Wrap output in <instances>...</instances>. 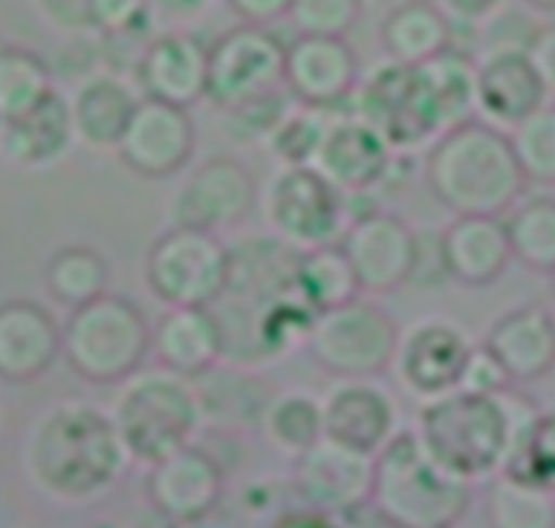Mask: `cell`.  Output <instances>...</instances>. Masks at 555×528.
<instances>
[{"label": "cell", "instance_id": "cell-50", "mask_svg": "<svg viewBox=\"0 0 555 528\" xmlns=\"http://www.w3.org/2000/svg\"><path fill=\"white\" fill-rule=\"evenodd\" d=\"M526 3L537 12H555V0H526Z\"/></svg>", "mask_w": 555, "mask_h": 528}, {"label": "cell", "instance_id": "cell-32", "mask_svg": "<svg viewBox=\"0 0 555 528\" xmlns=\"http://www.w3.org/2000/svg\"><path fill=\"white\" fill-rule=\"evenodd\" d=\"M425 77L439 104L444 134L450 128L463 126L479 115L477 106V61L466 52L447 50L434 61L423 63Z\"/></svg>", "mask_w": 555, "mask_h": 528}, {"label": "cell", "instance_id": "cell-2", "mask_svg": "<svg viewBox=\"0 0 555 528\" xmlns=\"http://www.w3.org/2000/svg\"><path fill=\"white\" fill-rule=\"evenodd\" d=\"M539 412L515 384L493 395L455 389L425 403L414 434L447 472L477 482L504 472L512 447Z\"/></svg>", "mask_w": 555, "mask_h": 528}, {"label": "cell", "instance_id": "cell-40", "mask_svg": "<svg viewBox=\"0 0 555 528\" xmlns=\"http://www.w3.org/2000/svg\"><path fill=\"white\" fill-rule=\"evenodd\" d=\"M509 142L528 183L555 185V104H544L517 123Z\"/></svg>", "mask_w": 555, "mask_h": 528}, {"label": "cell", "instance_id": "cell-34", "mask_svg": "<svg viewBox=\"0 0 555 528\" xmlns=\"http://www.w3.org/2000/svg\"><path fill=\"white\" fill-rule=\"evenodd\" d=\"M506 234H509L512 259L526 265L533 273L550 275L555 270V199L517 202L506 213Z\"/></svg>", "mask_w": 555, "mask_h": 528}, {"label": "cell", "instance_id": "cell-45", "mask_svg": "<svg viewBox=\"0 0 555 528\" xmlns=\"http://www.w3.org/2000/svg\"><path fill=\"white\" fill-rule=\"evenodd\" d=\"M229 9L248 25H270L275 20L286 17L292 9V0H227Z\"/></svg>", "mask_w": 555, "mask_h": 528}, {"label": "cell", "instance_id": "cell-18", "mask_svg": "<svg viewBox=\"0 0 555 528\" xmlns=\"http://www.w3.org/2000/svg\"><path fill=\"white\" fill-rule=\"evenodd\" d=\"M354 47L335 36H297L286 44V90L302 106L335 110L360 82Z\"/></svg>", "mask_w": 555, "mask_h": 528}, {"label": "cell", "instance_id": "cell-15", "mask_svg": "<svg viewBox=\"0 0 555 528\" xmlns=\"http://www.w3.org/2000/svg\"><path fill=\"white\" fill-rule=\"evenodd\" d=\"M115 151L139 178L167 180L194 158L196 126L183 106L142 99Z\"/></svg>", "mask_w": 555, "mask_h": 528}, {"label": "cell", "instance_id": "cell-31", "mask_svg": "<svg viewBox=\"0 0 555 528\" xmlns=\"http://www.w3.org/2000/svg\"><path fill=\"white\" fill-rule=\"evenodd\" d=\"M297 284H300L302 297L311 302L317 313L346 306V302L357 300L362 295L360 279H357L351 259L346 256L340 243L300 250Z\"/></svg>", "mask_w": 555, "mask_h": 528}, {"label": "cell", "instance_id": "cell-8", "mask_svg": "<svg viewBox=\"0 0 555 528\" xmlns=\"http://www.w3.org/2000/svg\"><path fill=\"white\" fill-rule=\"evenodd\" d=\"M349 101H354V115L378 131L395 153L423 151L444 134L439 104L423 66L384 57L367 68L365 77L360 74Z\"/></svg>", "mask_w": 555, "mask_h": 528}, {"label": "cell", "instance_id": "cell-17", "mask_svg": "<svg viewBox=\"0 0 555 528\" xmlns=\"http://www.w3.org/2000/svg\"><path fill=\"white\" fill-rule=\"evenodd\" d=\"M376 455L322 439L297 455L295 482L306 504L324 515H349L371 504Z\"/></svg>", "mask_w": 555, "mask_h": 528}, {"label": "cell", "instance_id": "cell-41", "mask_svg": "<svg viewBox=\"0 0 555 528\" xmlns=\"http://www.w3.org/2000/svg\"><path fill=\"white\" fill-rule=\"evenodd\" d=\"M286 17L297 36H335L346 39L362 17V0H292Z\"/></svg>", "mask_w": 555, "mask_h": 528}, {"label": "cell", "instance_id": "cell-37", "mask_svg": "<svg viewBox=\"0 0 555 528\" xmlns=\"http://www.w3.org/2000/svg\"><path fill=\"white\" fill-rule=\"evenodd\" d=\"M264 430L275 447L289 455H302L324 436L322 401L308 392H284L264 409Z\"/></svg>", "mask_w": 555, "mask_h": 528}, {"label": "cell", "instance_id": "cell-39", "mask_svg": "<svg viewBox=\"0 0 555 528\" xmlns=\"http://www.w3.org/2000/svg\"><path fill=\"white\" fill-rule=\"evenodd\" d=\"M330 112L333 110H317V106H292L284 115V120L272 128V134L267 137L272 156L284 167H311L313 156H317L322 137L330 126Z\"/></svg>", "mask_w": 555, "mask_h": 528}, {"label": "cell", "instance_id": "cell-7", "mask_svg": "<svg viewBox=\"0 0 555 528\" xmlns=\"http://www.w3.org/2000/svg\"><path fill=\"white\" fill-rule=\"evenodd\" d=\"M112 420L128 458L153 466L191 445L202 420V401L189 378L167 368L145 376L133 373L117 395Z\"/></svg>", "mask_w": 555, "mask_h": 528}, {"label": "cell", "instance_id": "cell-38", "mask_svg": "<svg viewBox=\"0 0 555 528\" xmlns=\"http://www.w3.org/2000/svg\"><path fill=\"white\" fill-rule=\"evenodd\" d=\"M501 474L555 495V409L539 412V417L522 430Z\"/></svg>", "mask_w": 555, "mask_h": 528}, {"label": "cell", "instance_id": "cell-30", "mask_svg": "<svg viewBox=\"0 0 555 528\" xmlns=\"http://www.w3.org/2000/svg\"><path fill=\"white\" fill-rule=\"evenodd\" d=\"M455 23L436 0H405L384 17L378 28L382 50L389 61L423 66L452 47Z\"/></svg>", "mask_w": 555, "mask_h": 528}, {"label": "cell", "instance_id": "cell-12", "mask_svg": "<svg viewBox=\"0 0 555 528\" xmlns=\"http://www.w3.org/2000/svg\"><path fill=\"white\" fill-rule=\"evenodd\" d=\"M264 210L275 237L297 250L340 243L354 221L349 194L335 189L313 167H281L267 185Z\"/></svg>", "mask_w": 555, "mask_h": 528}, {"label": "cell", "instance_id": "cell-44", "mask_svg": "<svg viewBox=\"0 0 555 528\" xmlns=\"http://www.w3.org/2000/svg\"><path fill=\"white\" fill-rule=\"evenodd\" d=\"M39 12L50 20L55 28L63 30H90L88 7L90 0H36Z\"/></svg>", "mask_w": 555, "mask_h": 528}, {"label": "cell", "instance_id": "cell-13", "mask_svg": "<svg viewBox=\"0 0 555 528\" xmlns=\"http://www.w3.org/2000/svg\"><path fill=\"white\" fill-rule=\"evenodd\" d=\"M365 295H392L414 279L420 243L403 218L367 210L349 223L340 237Z\"/></svg>", "mask_w": 555, "mask_h": 528}, {"label": "cell", "instance_id": "cell-33", "mask_svg": "<svg viewBox=\"0 0 555 528\" xmlns=\"http://www.w3.org/2000/svg\"><path fill=\"white\" fill-rule=\"evenodd\" d=\"M47 289L63 306H85L109 289V261L90 245H66L47 265Z\"/></svg>", "mask_w": 555, "mask_h": 528}, {"label": "cell", "instance_id": "cell-29", "mask_svg": "<svg viewBox=\"0 0 555 528\" xmlns=\"http://www.w3.org/2000/svg\"><path fill=\"white\" fill-rule=\"evenodd\" d=\"M139 101L142 99H137L131 85L115 74H95L85 79L74 99L68 101L74 134L93 151H115Z\"/></svg>", "mask_w": 555, "mask_h": 528}, {"label": "cell", "instance_id": "cell-21", "mask_svg": "<svg viewBox=\"0 0 555 528\" xmlns=\"http://www.w3.org/2000/svg\"><path fill=\"white\" fill-rule=\"evenodd\" d=\"M547 99V85L526 50H493L477 61V106L490 126L512 131Z\"/></svg>", "mask_w": 555, "mask_h": 528}, {"label": "cell", "instance_id": "cell-42", "mask_svg": "<svg viewBox=\"0 0 555 528\" xmlns=\"http://www.w3.org/2000/svg\"><path fill=\"white\" fill-rule=\"evenodd\" d=\"M88 25L106 39H142L153 25L151 0H90Z\"/></svg>", "mask_w": 555, "mask_h": 528}, {"label": "cell", "instance_id": "cell-1", "mask_svg": "<svg viewBox=\"0 0 555 528\" xmlns=\"http://www.w3.org/2000/svg\"><path fill=\"white\" fill-rule=\"evenodd\" d=\"M300 250L281 237H254L232 250L223 295L210 306L223 355L240 362L275 360L308 338L317 311L297 284Z\"/></svg>", "mask_w": 555, "mask_h": 528}, {"label": "cell", "instance_id": "cell-51", "mask_svg": "<svg viewBox=\"0 0 555 528\" xmlns=\"http://www.w3.org/2000/svg\"><path fill=\"white\" fill-rule=\"evenodd\" d=\"M550 289H553V297H555V270L550 273Z\"/></svg>", "mask_w": 555, "mask_h": 528}, {"label": "cell", "instance_id": "cell-11", "mask_svg": "<svg viewBox=\"0 0 555 528\" xmlns=\"http://www.w3.org/2000/svg\"><path fill=\"white\" fill-rule=\"evenodd\" d=\"M400 330L376 302L362 297L317 313L306 346L319 368L338 378H373L392 368Z\"/></svg>", "mask_w": 555, "mask_h": 528}, {"label": "cell", "instance_id": "cell-26", "mask_svg": "<svg viewBox=\"0 0 555 528\" xmlns=\"http://www.w3.org/2000/svg\"><path fill=\"white\" fill-rule=\"evenodd\" d=\"M485 346L509 373L512 384L539 382L555 368V317L542 306H520L495 319Z\"/></svg>", "mask_w": 555, "mask_h": 528}, {"label": "cell", "instance_id": "cell-49", "mask_svg": "<svg viewBox=\"0 0 555 528\" xmlns=\"http://www.w3.org/2000/svg\"><path fill=\"white\" fill-rule=\"evenodd\" d=\"M344 517H349L351 528H403V526H398V523L389 520V517H384L382 512L373 510L371 504H365L362 510H357V512H349V515H344Z\"/></svg>", "mask_w": 555, "mask_h": 528}, {"label": "cell", "instance_id": "cell-22", "mask_svg": "<svg viewBox=\"0 0 555 528\" xmlns=\"http://www.w3.org/2000/svg\"><path fill=\"white\" fill-rule=\"evenodd\" d=\"M210 47L194 34H162L151 39L137 61V79L145 99L172 106H194L207 95Z\"/></svg>", "mask_w": 555, "mask_h": 528}, {"label": "cell", "instance_id": "cell-19", "mask_svg": "<svg viewBox=\"0 0 555 528\" xmlns=\"http://www.w3.org/2000/svg\"><path fill=\"white\" fill-rule=\"evenodd\" d=\"M319 401L327 439L365 455H378L392 441L398 409L373 378H338Z\"/></svg>", "mask_w": 555, "mask_h": 528}, {"label": "cell", "instance_id": "cell-27", "mask_svg": "<svg viewBox=\"0 0 555 528\" xmlns=\"http://www.w3.org/2000/svg\"><path fill=\"white\" fill-rule=\"evenodd\" d=\"M153 355L178 376H205L223 357L216 313L210 308H169L153 327Z\"/></svg>", "mask_w": 555, "mask_h": 528}, {"label": "cell", "instance_id": "cell-20", "mask_svg": "<svg viewBox=\"0 0 555 528\" xmlns=\"http://www.w3.org/2000/svg\"><path fill=\"white\" fill-rule=\"evenodd\" d=\"M392 153L384 137L365 120L344 115L330 120L311 167L344 194L362 196L387 180Z\"/></svg>", "mask_w": 555, "mask_h": 528}, {"label": "cell", "instance_id": "cell-47", "mask_svg": "<svg viewBox=\"0 0 555 528\" xmlns=\"http://www.w3.org/2000/svg\"><path fill=\"white\" fill-rule=\"evenodd\" d=\"M528 55H531L539 74H542L550 95H555V25L537 30L531 47H528Z\"/></svg>", "mask_w": 555, "mask_h": 528}, {"label": "cell", "instance_id": "cell-4", "mask_svg": "<svg viewBox=\"0 0 555 528\" xmlns=\"http://www.w3.org/2000/svg\"><path fill=\"white\" fill-rule=\"evenodd\" d=\"M128 463L112 414L68 401L41 417L30 439V472L47 493L82 501L117 482Z\"/></svg>", "mask_w": 555, "mask_h": 528}, {"label": "cell", "instance_id": "cell-28", "mask_svg": "<svg viewBox=\"0 0 555 528\" xmlns=\"http://www.w3.org/2000/svg\"><path fill=\"white\" fill-rule=\"evenodd\" d=\"M74 140L77 134H74L72 106L52 90L39 106L3 123L0 151L17 167L39 169L66 158Z\"/></svg>", "mask_w": 555, "mask_h": 528}, {"label": "cell", "instance_id": "cell-10", "mask_svg": "<svg viewBox=\"0 0 555 528\" xmlns=\"http://www.w3.org/2000/svg\"><path fill=\"white\" fill-rule=\"evenodd\" d=\"M232 248L216 232L175 223L145 256V281L169 308H210L223 295Z\"/></svg>", "mask_w": 555, "mask_h": 528}, {"label": "cell", "instance_id": "cell-43", "mask_svg": "<svg viewBox=\"0 0 555 528\" xmlns=\"http://www.w3.org/2000/svg\"><path fill=\"white\" fill-rule=\"evenodd\" d=\"M512 387L509 373L504 371L499 360H495L493 351L488 346H472V355H468L466 368H463V376L457 389H466V392L477 395H493L501 389Z\"/></svg>", "mask_w": 555, "mask_h": 528}, {"label": "cell", "instance_id": "cell-6", "mask_svg": "<svg viewBox=\"0 0 555 528\" xmlns=\"http://www.w3.org/2000/svg\"><path fill=\"white\" fill-rule=\"evenodd\" d=\"M147 355H153V327L128 297L106 292L72 308L63 324V360L90 384L126 382Z\"/></svg>", "mask_w": 555, "mask_h": 528}, {"label": "cell", "instance_id": "cell-36", "mask_svg": "<svg viewBox=\"0 0 555 528\" xmlns=\"http://www.w3.org/2000/svg\"><path fill=\"white\" fill-rule=\"evenodd\" d=\"M485 512L490 528H555V495L509 474H495Z\"/></svg>", "mask_w": 555, "mask_h": 528}, {"label": "cell", "instance_id": "cell-35", "mask_svg": "<svg viewBox=\"0 0 555 528\" xmlns=\"http://www.w3.org/2000/svg\"><path fill=\"white\" fill-rule=\"evenodd\" d=\"M52 90V72L44 57L23 47L0 50V120L9 123L25 115Z\"/></svg>", "mask_w": 555, "mask_h": 528}, {"label": "cell", "instance_id": "cell-48", "mask_svg": "<svg viewBox=\"0 0 555 528\" xmlns=\"http://www.w3.org/2000/svg\"><path fill=\"white\" fill-rule=\"evenodd\" d=\"M212 0H151L153 12H162L175 20H191L205 12Z\"/></svg>", "mask_w": 555, "mask_h": 528}, {"label": "cell", "instance_id": "cell-24", "mask_svg": "<svg viewBox=\"0 0 555 528\" xmlns=\"http://www.w3.org/2000/svg\"><path fill=\"white\" fill-rule=\"evenodd\" d=\"M223 477L218 463L196 447H183L175 455L153 463L147 477V495L153 506L169 520L194 523L216 510Z\"/></svg>", "mask_w": 555, "mask_h": 528}, {"label": "cell", "instance_id": "cell-25", "mask_svg": "<svg viewBox=\"0 0 555 528\" xmlns=\"http://www.w3.org/2000/svg\"><path fill=\"white\" fill-rule=\"evenodd\" d=\"M439 261L463 286H488L506 273L512 261L509 234L501 218L457 216L441 232Z\"/></svg>", "mask_w": 555, "mask_h": 528}, {"label": "cell", "instance_id": "cell-9", "mask_svg": "<svg viewBox=\"0 0 555 528\" xmlns=\"http://www.w3.org/2000/svg\"><path fill=\"white\" fill-rule=\"evenodd\" d=\"M286 44L264 25H237L210 44L207 99L227 115L286 95Z\"/></svg>", "mask_w": 555, "mask_h": 528}, {"label": "cell", "instance_id": "cell-23", "mask_svg": "<svg viewBox=\"0 0 555 528\" xmlns=\"http://www.w3.org/2000/svg\"><path fill=\"white\" fill-rule=\"evenodd\" d=\"M63 357V330L47 308L30 300L0 306V378L28 384Z\"/></svg>", "mask_w": 555, "mask_h": 528}, {"label": "cell", "instance_id": "cell-52", "mask_svg": "<svg viewBox=\"0 0 555 528\" xmlns=\"http://www.w3.org/2000/svg\"><path fill=\"white\" fill-rule=\"evenodd\" d=\"M0 134H3V120H0Z\"/></svg>", "mask_w": 555, "mask_h": 528}, {"label": "cell", "instance_id": "cell-3", "mask_svg": "<svg viewBox=\"0 0 555 528\" xmlns=\"http://www.w3.org/2000/svg\"><path fill=\"white\" fill-rule=\"evenodd\" d=\"M425 175L436 199L455 216H506L528 185L509 134L477 117L430 145Z\"/></svg>", "mask_w": 555, "mask_h": 528}, {"label": "cell", "instance_id": "cell-16", "mask_svg": "<svg viewBox=\"0 0 555 528\" xmlns=\"http://www.w3.org/2000/svg\"><path fill=\"white\" fill-rule=\"evenodd\" d=\"M259 191L248 167L227 156L199 164L175 196V223L227 232L254 213Z\"/></svg>", "mask_w": 555, "mask_h": 528}, {"label": "cell", "instance_id": "cell-14", "mask_svg": "<svg viewBox=\"0 0 555 528\" xmlns=\"http://www.w3.org/2000/svg\"><path fill=\"white\" fill-rule=\"evenodd\" d=\"M472 346L457 324L447 319H420L400 333L392 368L405 392L428 403L455 392Z\"/></svg>", "mask_w": 555, "mask_h": 528}, {"label": "cell", "instance_id": "cell-46", "mask_svg": "<svg viewBox=\"0 0 555 528\" xmlns=\"http://www.w3.org/2000/svg\"><path fill=\"white\" fill-rule=\"evenodd\" d=\"M504 0H439V7L444 9L447 17L452 23L463 25H479L485 20H493L495 12L501 9Z\"/></svg>", "mask_w": 555, "mask_h": 528}, {"label": "cell", "instance_id": "cell-5", "mask_svg": "<svg viewBox=\"0 0 555 528\" xmlns=\"http://www.w3.org/2000/svg\"><path fill=\"white\" fill-rule=\"evenodd\" d=\"M472 504V482L447 472L416 434H395L376 455L371 506L403 528H455Z\"/></svg>", "mask_w": 555, "mask_h": 528}]
</instances>
